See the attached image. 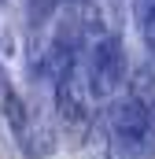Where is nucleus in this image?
<instances>
[{
    "mask_svg": "<svg viewBox=\"0 0 155 159\" xmlns=\"http://www.w3.org/2000/svg\"><path fill=\"white\" fill-rule=\"evenodd\" d=\"M4 119H7V129L15 137V148L22 152L26 159H48L55 152V100L52 96H19L15 89L4 93Z\"/></svg>",
    "mask_w": 155,
    "mask_h": 159,
    "instance_id": "obj_1",
    "label": "nucleus"
},
{
    "mask_svg": "<svg viewBox=\"0 0 155 159\" xmlns=\"http://www.w3.org/2000/svg\"><path fill=\"white\" fill-rule=\"evenodd\" d=\"M85 74H89V85H92L96 100L115 96L118 89L129 81L122 34L115 26H104L92 11H89V41H85Z\"/></svg>",
    "mask_w": 155,
    "mask_h": 159,
    "instance_id": "obj_2",
    "label": "nucleus"
},
{
    "mask_svg": "<svg viewBox=\"0 0 155 159\" xmlns=\"http://www.w3.org/2000/svg\"><path fill=\"white\" fill-rule=\"evenodd\" d=\"M133 19L140 26V37H144V48L155 63V0H133Z\"/></svg>",
    "mask_w": 155,
    "mask_h": 159,
    "instance_id": "obj_3",
    "label": "nucleus"
},
{
    "mask_svg": "<svg viewBox=\"0 0 155 159\" xmlns=\"http://www.w3.org/2000/svg\"><path fill=\"white\" fill-rule=\"evenodd\" d=\"M11 129H7V119H4V107H0V159H11Z\"/></svg>",
    "mask_w": 155,
    "mask_h": 159,
    "instance_id": "obj_4",
    "label": "nucleus"
},
{
    "mask_svg": "<svg viewBox=\"0 0 155 159\" xmlns=\"http://www.w3.org/2000/svg\"><path fill=\"white\" fill-rule=\"evenodd\" d=\"M7 89H11V85H7V78H4V67H0V96H4Z\"/></svg>",
    "mask_w": 155,
    "mask_h": 159,
    "instance_id": "obj_5",
    "label": "nucleus"
},
{
    "mask_svg": "<svg viewBox=\"0 0 155 159\" xmlns=\"http://www.w3.org/2000/svg\"><path fill=\"white\" fill-rule=\"evenodd\" d=\"M0 4H7V0H0Z\"/></svg>",
    "mask_w": 155,
    "mask_h": 159,
    "instance_id": "obj_6",
    "label": "nucleus"
}]
</instances>
